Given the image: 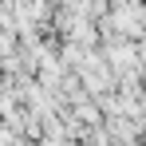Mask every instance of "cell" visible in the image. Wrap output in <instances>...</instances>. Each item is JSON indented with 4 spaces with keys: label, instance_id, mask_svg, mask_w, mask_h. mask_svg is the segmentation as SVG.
Returning <instances> with one entry per match:
<instances>
[{
    "label": "cell",
    "instance_id": "cell-1",
    "mask_svg": "<svg viewBox=\"0 0 146 146\" xmlns=\"http://www.w3.org/2000/svg\"><path fill=\"white\" fill-rule=\"evenodd\" d=\"M103 32H115V36H126V40H142V0H111V12L103 20Z\"/></svg>",
    "mask_w": 146,
    "mask_h": 146
}]
</instances>
